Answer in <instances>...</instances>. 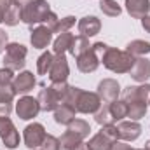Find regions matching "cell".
I'll list each match as a JSON object with an SVG mask.
<instances>
[{
    "instance_id": "cell-1",
    "label": "cell",
    "mask_w": 150,
    "mask_h": 150,
    "mask_svg": "<svg viewBox=\"0 0 150 150\" xmlns=\"http://www.w3.org/2000/svg\"><path fill=\"white\" fill-rule=\"evenodd\" d=\"M134 61H136V58L133 54H129L127 51H120V49L110 47V45L100 58V63H103V67L113 74H129Z\"/></svg>"
},
{
    "instance_id": "cell-21",
    "label": "cell",
    "mask_w": 150,
    "mask_h": 150,
    "mask_svg": "<svg viewBox=\"0 0 150 150\" xmlns=\"http://www.w3.org/2000/svg\"><path fill=\"white\" fill-rule=\"evenodd\" d=\"M126 51L129 54H133L134 58H140V56H145V54H150V42L147 40H131L126 47Z\"/></svg>"
},
{
    "instance_id": "cell-37",
    "label": "cell",
    "mask_w": 150,
    "mask_h": 150,
    "mask_svg": "<svg viewBox=\"0 0 150 150\" xmlns=\"http://www.w3.org/2000/svg\"><path fill=\"white\" fill-rule=\"evenodd\" d=\"M11 7V0H0V23H4V16Z\"/></svg>"
},
{
    "instance_id": "cell-24",
    "label": "cell",
    "mask_w": 150,
    "mask_h": 150,
    "mask_svg": "<svg viewBox=\"0 0 150 150\" xmlns=\"http://www.w3.org/2000/svg\"><path fill=\"white\" fill-rule=\"evenodd\" d=\"M84 140L79 136V134H75L74 131H65L63 133V136L59 138V143H61V149L63 150H72V149H75L79 143H82Z\"/></svg>"
},
{
    "instance_id": "cell-12",
    "label": "cell",
    "mask_w": 150,
    "mask_h": 150,
    "mask_svg": "<svg viewBox=\"0 0 150 150\" xmlns=\"http://www.w3.org/2000/svg\"><path fill=\"white\" fill-rule=\"evenodd\" d=\"M117 134H119V140L134 142L142 134V126L138 124V120H120L117 124Z\"/></svg>"
},
{
    "instance_id": "cell-2",
    "label": "cell",
    "mask_w": 150,
    "mask_h": 150,
    "mask_svg": "<svg viewBox=\"0 0 150 150\" xmlns=\"http://www.w3.org/2000/svg\"><path fill=\"white\" fill-rule=\"evenodd\" d=\"M51 12V5L45 0H32L28 5L21 9V21L26 25H40L45 23Z\"/></svg>"
},
{
    "instance_id": "cell-18",
    "label": "cell",
    "mask_w": 150,
    "mask_h": 150,
    "mask_svg": "<svg viewBox=\"0 0 150 150\" xmlns=\"http://www.w3.org/2000/svg\"><path fill=\"white\" fill-rule=\"evenodd\" d=\"M35 84H37V80H35V75L32 72H21L19 75L14 77V82H12L16 93H21V94L30 93L35 87Z\"/></svg>"
},
{
    "instance_id": "cell-23",
    "label": "cell",
    "mask_w": 150,
    "mask_h": 150,
    "mask_svg": "<svg viewBox=\"0 0 150 150\" xmlns=\"http://www.w3.org/2000/svg\"><path fill=\"white\" fill-rule=\"evenodd\" d=\"M94 120L100 124V126H108V124H112L113 122V117L112 113H110V107H108V103H101L100 105V108L94 112Z\"/></svg>"
},
{
    "instance_id": "cell-16",
    "label": "cell",
    "mask_w": 150,
    "mask_h": 150,
    "mask_svg": "<svg viewBox=\"0 0 150 150\" xmlns=\"http://www.w3.org/2000/svg\"><path fill=\"white\" fill-rule=\"evenodd\" d=\"M101 30V21L96 16H86L79 21V33L82 37H94Z\"/></svg>"
},
{
    "instance_id": "cell-26",
    "label": "cell",
    "mask_w": 150,
    "mask_h": 150,
    "mask_svg": "<svg viewBox=\"0 0 150 150\" xmlns=\"http://www.w3.org/2000/svg\"><path fill=\"white\" fill-rule=\"evenodd\" d=\"M147 113V101H136L127 105V117L131 120H140Z\"/></svg>"
},
{
    "instance_id": "cell-13",
    "label": "cell",
    "mask_w": 150,
    "mask_h": 150,
    "mask_svg": "<svg viewBox=\"0 0 150 150\" xmlns=\"http://www.w3.org/2000/svg\"><path fill=\"white\" fill-rule=\"evenodd\" d=\"M37 101H38V105H40V110H44V112H54V110L61 105L59 96L56 94V91H54L51 86L45 87V89H42V91L38 93Z\"/></svg>"
},
{
    "instance_id": "cell-34",
    "label": "cell",
    "mask_w": 150,
    "mask_h": 150,
    "mask_svg": "<svg viewBox=\"0 0 150 150\" xmlns=\"http://www.w3.org/2000/svg\"><path fill=\"white\" fill-rule=\"evenodd\" d=\"M42 150H61V143L56 136L52 134H45L44 143H42Z\"/></svg>"
},
{
    "instance_id": "cell-33",
    "label": "cell",
    "mask_w": 150,
    "mask_h": 150,
    "mask_svg": "<svg viewBox=\"0 0 150 150\" xmlns=\"http://www.w3.org/2000/svg\"><path fill=\"white\" fill-rule=\"evenodd\" d=\"M75 25V18L74 16H67V18H61V19H58V23H56V26L52 28V33H65V32H68L72 26Z\"/></svg>"
},
{
    "instance_id": "cell-31",
    "label": "cell",
    "mask_w": 150,
    "mask_h": 150,
    "mask_svg": "<svg viewBox=\"0 0 150 150\" xmlns=\"http://www.w3.org/2000/svg\"><path fill=\"white\" fill-rule=\"evenodd\" d=\"M19 21H21V7L11 4V7L7 9V12H5V16H4V23H5L7 26H16Z\"/></svg>"
},
{
    "instance_id": "cell-20",
    "label": "cell",
    "mask_w": 150,
    "mask_h": 150,
    "mask_svg": "<svg viewBox=\"0 0 150 150\" xmlns=\"http://www.w3.org/2000/svg\"><path fill=\"white\" fill-rule=\"evenodd\" d=\"M75 110L74 107L67 105V103H61L56 110H54V120L58 124H63V126H68L72 120L75 119Z\"/></svg>"
},
{
    "instance_id": "cell-41",
    "label": "cell",
    "mask_w": 150,
    "mask_h": 150,
    "mask_svg": "<svg viewBox=\"0 0 150 150\" xmlns=\"http://www.w3.org/2000/svg\"><path fill=\"white\" fill-rule=\"evenodd\" d=\"M30 2H32V0H11L12 5H18V7H21V9H23L25 5H28Z\"/></svg>"
},
{
    "instance_id": "cell-11",
    "label": "cell",
    "mask_w": 150,
    "mask_h": 150,
    "mask_svg": "<svg viewBox=\"0 0 150 150\" xmlns=\"http://www.w3.org/2000/svg\"><path fill=\"white\" fill-rule=\"evenodd\" d=\"M150 98V84H143V86H127L122 91V101L129 103H136V101H147L149 103Z\"/></svg>"
},
{
    "instance_id": "cell-22",
    "label": "cell",
    "mask_w": 150,
    "mask_h": 150,
    "mask_svg": "<svg viewBox=\"0 0 150 150\" xmlns=\"http://www.w3.org/2000/svg\"><path fill=\"white\" fill-rule=\"evenodd\" d=\"M72 42H74V35H72V33H68V32L59 33V35H58V38L54 40V45H52L54 54H65L67 51H70Z\"/></svg>"
},
{
    "instance_id": "cell-4",
    "label": "cell",
    "mask_w": 150,
    "mask_h": 150,
    "mask_svg": "<svg viewBox=\"0 0 150 150\" xmlns=\"http://www.w3.org/2000/svg\"><path fill=\"white\" fill-rule=\"evenodd\" d=\"M119 140V134H117V126L108 124V126H101V131L98 134H94L89 143H87V149L89 150H110L113 142Z\"/></svg>"
},
{
    "instance_id": "cell-14",
    "label": "cell",
    "mask_w": 150,
    "mask_h": 150,
    "mask_svg": "<svg viewBox=\"0 0 150 150\" xmlns=\"http://www.w3.org/2000/svg\"><path fill=\"white\" fill-rule=\"evenodd\" d=\"M100 67V58L98 54L94 52V49H87L86 52H82L79 58H77V68L82 72V74H93L96 72Z\"/></svg>"
},
{
    "instance_id": "cell-46",
    "label": "cell",
    "mask_w": 150,
    "mask_h": 150,
    "mask_svg": "<svg viewBox=\"0 0 150 150\" xmlns=\"http://www.w3.org/2000/svg\"><path fill=\"white\" fill-rule=\"evenodd\" d=\"M37 150H38V149H37Z\"/></svg>"
},
{
    "instance_id": "cell-29",
    "label": "cell",
    "mask_w": 150,
    "mask_h": 150,
    "mask_svg": "<svg viewBox=\"0 0 150 150\" xmlns=\"http://www.w3.org/2000/svg\"><path fill=\"white\" fill-rule=\"evenodd\" d=\"M100 11H101L105 16H110V18H117V16H120V12H122L120 5H119L115 0H100Z\"/></svg>"
},
{
    "instance_id": "cell-39",
    "label": "cell",
    "mask_w": 150,
    "mask_h": 150,
    "mask_svg": "<svg viewBox=\"0 0 150 150\" xmlns=\"http://www.w3.org/2000/svg\"><path fill=\"white\" fill-rule=\"evenodd\" d=\"M7 44H9V37H7V33H5L4 30H0V52H4V49L7 47Z\"/></svg>"
},
{
    "instance_id": "cell-40",
    "label": "cell",
    "mask_w": 150,
    "mask_h": 150,
    "mask_svg": "<svg viewBox=\"0 0 150 150\" xmlns=\"http://www.w3.org/2000/svg\"><path fill=\"white\" fill-rule=\"evenodd\" d=\"M142 26H143V30L150 33V16H145L143 19H142Z\"/></svg>"
},
{
    "instance_id": "cell-45",
    "label": "cell",
    "mask_w": 150,
    "mask_h": 150,
    "mask_svg": "<svg viewBox=\"0 0 150 150\" xmlns=\"http://www.w3.org/2000/svg\"><path fill=\"white\" fill-rule=\"evenodd\" d=\"M149 103H150V98H149Z\"/></svg>"
},
{
    "instance_id": "cell-7",
    "label": "cell",
    "mask_w": 150,
    "mask_h": 150,
    "mask_svg": "<svg viewBox=\"0 0 150 150\" xmlns=\"http://www.w3.org/2000/svg\"><path fill=\"white\" fill-rule=\"evenodd\" d=\"M0 138L7 149H16L19 145V133L9 117H0Z\"/></svg>"
},
{
    "instance_id": "cell-35",
    "label": "cell",
    "mask_w": 150,
    "mask_h": 150,
    "mask_svg": "<svg viewBox=\"0 0 150 150\" xmlns=\"http://www.w3.org/2000/svg\"><path fill=\"white\" fill-rule=\"evenodd\" d=\"M51 87L56 91V94L59 96V100H61V103H63V98H65V94H67V91H68V84H67V82H52Z\"/></svg>"
},
{
    "instance_id": "cell-15",
    "label": "cell",
    "mask_w": 150,
    "mask_h": 150,
    "mask_svg": "<svg viewBox=\"0 0 150 150\" xmlns=\"http://www.w3.org/2000/svg\"><path fill=\"white\" fill-rule=\"evenodd\" d=\"M52 40V32L45 26V25H38L37 28L32 30L30 35V42L35 49H45Z\"/></svg>"
},
{
    "instance_id": "cell-44",
    "label": "cell",
    "mask_w": 150,
    "mask_h": 150,
    "mask_svg": "<svg viewBox=\"0 0 150 150\" xmlns=\"http://www.w3.org/2000/svg\"><path fill=\"white\" fill-rule=\"evenodd\" d=\"M134 150H145V149H134Z\"/></svg>"
},
{
    "instance_id": "cell-27",
    "label": "cell",
    "mask_w": 150,
    "mask_h": 150,
    "mask_svg": "<svg viewBox=\"0 0 150 150\" xmlns=\"http://www.w3.org/2000/svg\"><path fill=\"white\" fill-rule=\"evenodd\" d=\"M87 49H91V44H89V40L87 37H82V35H79V37H74V42H72V45H70V54H74L75 58H79L82 52H86Z\"/></svg>"
},
{
    "instance_id": "cell-10",
    "label": "cell",
    "mask_w": 150,
    "mask_h": 150,
    "mask_svg": "<svg viewBox=\"0 0 150 150\" xmlns=\"http://www.w3.org/2000/svg\"><path fill=\"white\" fill-rule=\"evenodd\" d=\"M119 94H120V86L115 79H103L98 84V96L101 98V101L112 103L119 100Z\"/></svg>"
},
{
    "instance_id": "cell-9",
    "label": "cell",
    "mask_w": 150,
    "mask_h": 150,
    "mask_svg": "<svg viewBox=\"0 0 150 150\" xmlns=\"http://www.w3.org/2000/svg\"><path fill=\"white\" fill-rule=\"evenodd\" d=\"M40 112V105H38L37 98H32V96H23L19 98V101L16 103V113L19 119L23 120H30L33 117H37Z\"/></svg>"
},
{
    "instance_id": "cell-8",
    "label": "cell",
    "mask_w": 150,
    "mask_h": 150,
    "mask_svg": "<svg viewBox=\"0 0 150 150\" xmlns=\"http://www.w3.org/2000/svg\"><path fill=\"white\" fill-rule=\"evenodd\" d=\"M68 75H70V67H68L67 56L65 54H56L47 77L51 79V82H67Z\"/></svg>"
},
{
    "instance_id": "cell-17",
    "label": "cell",
    "mask_w": 150,
    "mask_h": 150,
    "mask_svg": "<svg viewBox=\"0 0 150 150\" xmlns=\"http://www.w3.org/2000/svg\"><path fill=\"white\" fill-rule=\"evenodd\" d=\"M126 11L134 19H143L150 12V0H126Z\"/></svg>"
},
{
    "instance_id": "cell-5",
    "label": "cell",
    "mask_w": 150,
    "mask_h": 150,
    "mask_svg": "<svg viewBox=\"0 0 150 150\" xmlns=\"http://www.w3.org/2000/svg\"><path fill=\"white\" fill-rule=\"evenodd\" d=\"M101 98L98 96V93H91V91H80L77 101H75L74 108L80 113H94L100 105H101Z\"/></svg>"
},
{
    "instance_id": "cell-19",
    "label": "cell",
    "mask_w": 150,
    "mask_h": 150,
    "mask_svg": "<svg viewBox=\"0 0 150 150\" xmlns=\"http://www.w3.org/2000/svg\"><path fill=\"white\" fill-rule=\"evenodd\" d=\"M129 74L136 82H143L145 84V80L150 79V59L143 58V56L136 58V61H134V65H133Z\"/></svg>"
},
{
    "instance_id": "cell-3",
    "label": "cell",
    "mask_w": 150,
    "mask_h": 150,
    "mask_svg": "<svg viewBox=\"0 0 150 150\" xmlns=\"http://www.w3.org/2000/svg\"><path fill=\"white\" fill-rule=\"evenodd\" d=\"M26 54H28V49L23 44H18V42L7 44L5 56H4V67L9 68V70H12V72L25 68V65H26Z\"/></svg>"
},
{
    "instance_id": "cell-43",
    "label": "cell",
    "mask_w": 150,
    "mask_h": 150,
    "mask_svg": "<svg viewBox=\"0 0 150 150\" xmlns=\"http://www.w3.org/2000/svg\"><path fill=\"white\" fill-rule=\"evenodd\" d=\"M145 150H150V140L147 142V143H145Z\"/></svg>"
},
{
    "instance_id": "cell-38",
    "label": "cell",
    "mask_w": 150,
    "mask_h": 150,
    "mask_svg": "<svg viewBox=\"0 0 150 150\" xmlns=\"http://www.w3.org/2000/svg\"><path fill=\"white\" fill-rule=\"evenodd\" d=\"M110 150H134V149H131V145H127V143H124V142H113L112 143V147H110Z\"/></svg>"
},
{
    "instance_id": "cell-30",
    "label": "cell",
    "mask_w": 150,
    "mask_h": 150,
    "mask_svg": "<svg viewBox=\"0 0 150 150\" xmlns=\"http://www.w3.org/2000/svg\"><path fill=\"white\" fill-rule=\"evenodd\" d=\"M110 113H112L113 120H122L124 117H127V103L122 100H115L112 103H108Z\"/></svg>"
},
{
    "instance_id": "cell-36",
    "label": "cell",
    "mask_w": 150,
    "mask_h": 150,
    "mask_svg": "<svg viewBox=\"0 0 150 150\" xmlns=\"http://www.w3.org/2000/svg\"><path fill=\"white\" fill-rule=\"evenodd\" d=\"M12 112V103H4L0 101V117H9Z\"/></svg>"
},
{
    "instance_id": "cell-32",
    "label": "cell",
    "mask_w": 150,
    "mask_h": 150,
    "mask_svg": "<svg viewBox=\"0 0 150 150\" xmlns=\"http://www.w3.org/2000/svg\"><path fill=\"white\" fill-rule=\"evenodd\" d=\"M16 89L12 86V82H0V101L4 103H12L14 96H16Z\"/></svg>"
},
{
    "instance_id": "cell-6",
    "label": "cell",
    "mask_w": 150,
    "mask_h": 150,
    "mask_svg": "<svg viewBox=\"0 0 150 150\" xmlns=\"http://www.w3.org/2000/svg\"><path fill=\"white\" fill-rule=\"evenodd\" d=\"M45 127L38 122H33V124H28L25 127V133H23V140H25V145L30 150H37L42 147L44 143V138H45Z\"/></svg>"
},
{
    "instance_id": "cell-28",
    "label": "cell",
    "mask_w": 150,
    "mask_h": 150,
    "mask_svg": "<svg viewBox=\"0 0 150 150\" xmlns=\"http://www.w3.org/2000/svg\"><path fill=\"white\" fill-rule=\"evenodd\" d=\"M68 131H74L75 134H79V136L84 140V138L89 136V133H91V126H89L86 120H82V119H74V120L68 124Z\"/></svg>"
},
{
    "instance_id": "cell-42",
    "label": "cell",
    "mask_w": 150,
    "mask_h": 150,
    "mask_svg": "<svg viewBox=\"0 0 150 150\" xmlns=\"http://www.w3.org/2000/svg\"><path fill=\"white\" fill-rule=\"evenodd\" d=\"M72 150H89V149H87V143L82 142V143H79V145H77L75 149H72Z\"/></svg>"
},
{
    "instance_id": "cell-25",
    "label": "cell",
    "mask_w": 150,
    "mask_h": 150,
    "mask_svg": "<svg viewBox=\"0 0 150 150\" xmlns=\"http://www.w3.org/2000/svg\"><path fill=\"white\" fill-rule=\"evenodd\" d=\"M52 61H54V54L52 52H49V51L42 52L37 59V72L40 75H47L51 67H52Z\"/></svg>"
}]
</instances>
